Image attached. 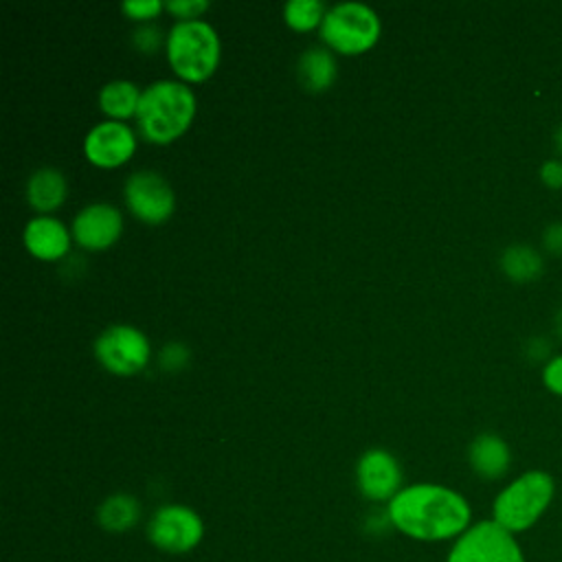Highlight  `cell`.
Instances as JSON below:
<instances>
[{
    "mask_svg": "<svg viewBox=\"0 0 562 562\" xmlns=\"http://www.w3.org/2000/svg\"><path fill=\"white\" fill-rule=\"evenodd\" d=\"M389 525L417 542H454L470 525L472 509L463 494L439 483H413L386 503Z\"/></svg>",
    "mask_w": 562,
    "mask_h": 562,
    "instance_id": "6da1fadb",
    "label": "cell"
},
{
    "mask_svg": "<svg viewBox=\"0 0 562 562\" xmlns=\"http://www.w3.org/2000/svg\"><path fill=\"white\" fill-rule=\"evenodd\" d=\"M195 116L193 90L176 79L149 83L138 101L136 121L140 134L156 145H167L182 136Z\"/></svg>",
    "mask_w": 562,
    "mask_h": 562,
    "instance_id": "7a4b0ae2",
    "label": "cell"
},
{
    "mask_svg": "<svg viewBox=\"0 0 562 562\" xmlns=\"http://www.w3.org/2000/svg\"><path fill=\"white\" fill-rule=\"evenodd\" d=\"M555 481L547 470H527L512 479L492 503V520L518 536L529 531L551 507Z\"/></svg>",
    "mask_w": 562,
    "mask_h": 562,
    "instance_id": "3957f363",
    "label": "cell"
},
{
    "mask_svg": "<svg viewBox=\"0 0 562 562\" xmlns=\"http://www.w3.org/2000/svg\"><path fill=\"white\" fill-rule=\"evenodd\" d=\"M165 46L169 66L184 81H206L220 64L217 31L204 20H178L169 29Z\"/></svg>",
    "mask_w": 562,
    "mask_h": 562,
    "instance_id": "277c9868",
    "label": "cell"
},
{
    "mask_svg": "<svg viewBox=\"0 0 562 562\" xmlns=\"http://www.w3.org/2000/svg\"><path fill=\"white\" fill-rule=\"evenodd\" d=\"M323 42L342 55H360L380 37L378 13L362 2H340L327 9L321 24Z\"/></svg>",
    "mask_w": 562,
    "mask_h": 562,
    "instance_id": "5b68a950",
    "label": "cell"
},
{
    "mask_svg": "<svg viewBox=\"0 0 562 562\" xmlns=\"http://www.w3.org/2000/svg\"><path fill=\"white\" fill-rule=\"evenodd\" d=\"M446 562H527V558L514 533L483 518L450 544Z\"/></svg>",
    "mask_w": 562,
    "mask_h": 562,
    "instance_id": "8992f818",
    "label": "cell"
},
{
    "mask_svg": "<svg viewBox=\"0 0 562 562\" xmlns=\"http://www.w3.org/2000/svg\"><path fill=\"white\" fill-rule=\"evenodd\" d=\"M202 536L204 522L200 514L178 503L158 507L147 522L149 542L165 553H189L202 542Z\"/></svg>",
    "mask_w": 562,
    "mask_h": 562,
    "instance_id": "52a82bcc",
    "label": "cell"
},
{
    "mask_svg": "<svg viewBox=\"0 0 562 562\" xmlns=\"http://www.w3.org/2000/svg\"><path fill=\"white\" fill-rule=\"evenodd\" d=\"M94 356L114 375H134L149 362L151 347L147 336L132 325H112L94 340Z\"/></svg>",
    "mask_w": 562,
    "mask_h": 562,
    "instance_id": "ba28073f",
    "label": "cell"
},
{
    "mask_svg": "<svg viewBox=\"0 0 562 562\" xmlns=\"http://www.w3.org/2000/svg\"><path fill=\"white\" fill-rule=\"evenodd\" d=\"M127 209L147 224H162L176 209V195L158 171H136L125 182Z\"/></svg>",
    "mask_w": 562,
    "mask_h": 562,
    "instance_id": "9c48e42d",
    "label": "cell"
},
{
    "mask_svg": "<svg viewBox=\"0 0 562 562\" xmlns=\"http://www.w3.org/2000/svg\"><path fill=\"white\" fill-rule=\"evenodd\" d=\"M136 149V136L123 121L97 123L83 138L86 158L103 169L125 165Z\"/></svg>",
    "mask_w": 562,
    "mask_h": 562,
    "instance_id": "30bf717a",
    "label": "cell"
},
{
    "mask_svg": "<svg viewBox=\"0 0 562 562\" xmlns=\"http://www.w3.org/2000/svg\"><path fill=\"white\" fill-rule=\"evenodd\" d=\"M356 481L364 498L389 503L402 490V470L391 452L371 448L358 459Z\"/></svg>",
    "mask_w": 562,
    "mask_h": 562,
    "instance_id": "8fae6325",
    "label": "cell"
},
{
    "mask_svg": "<svg viewBox=\"0 0 562 562\" xmlns=\"http://www.w3.org/2000/svg\"><path fill=\"white\" fill-rule=\"evenodd\" d=\"M123 233V215L114 204L94 202L72 220V237L86 250H105Z\"/></svg>",
    "mask_w": 562,
    "mask_h": 562,
    "instance_id": "7c38bea8",
    "label": "cell"
},
{
    "mask_svg": "<svg viewBox=\"0 0 562 562\" xmlns=\"http://www.w3.org/2000/svg\"><path fill=\"white\" fill-rule=\"evenodd\" d=\"M24 246L42 261H57L70 250V233L53 215H35L24 226Z\"/></svg>",
    "mask_w": 562,
    "mask_h": 562,
    "instance_id": "4fadbf2b",
    "label": "cell"
},
{
    "mask_svg": "<svg viewBox=\"0 0 562 562\" xmlns=\"http://www.w3.org/2000/svg\"><path fill=\"white\" fill-rule=\"evenodd\" d=\"M468 463L472 472L485 481L503 479L512 465V450L496 432H481L468 446Z\"/></svg>",
    "mask_w": 562,
    "mask_h": 562,
    "instance_id": "5bb4252c",
    "label": "cell"
},
{
    "mask_svg": "<svg viewBox=\"0 0 562 562\" xmlns=\"http://www.w3.org/2000/svg\"><path fill=\"white\" fill-rule=\"evenodd\" d=\"M66 189L68 184L59 169L42 167L33 171L26 182V200L35 211H40L42 215H48L50 211L64 204Z\"/></svg>",
    "mask_w": 562,
    "mask_h": 562,
    "instance_id": "9a60e30c",
    "label": "cell"
},
{
    "mask_svg": "<svg viewBox=\"0 0 562 562\" xmlns=\"http://www.w3.org/2000/svg\"><path fill=\"white\" fill-rule=\"evenodd\" d=\"M501 270L514 283H531L544 270L542 255L529 244H509L501 252Z\"/></svg>",
    "mask_w": 562,
    "mask_h": 562,
    "instance_id": "2e32d148",
    "label": "cell"
},
{
    "mask_svg": "<svg viewBox=\"0 0 562 562\" xmlns=\"http://www.w3.org/2000/svg\"><path fill=\"white\" fill-rule=\"evenodd\" d=\"M140 518V503L132 494H112L108 496L99 509H97V520L105 531L112 533H123L130 531Z\"/></svg>",
    "mask_w": 562,
    "mask_h": 562,
    "instance_id": "e0dca14e",
    "label": "cell"
},
{
    "mask_svg": "<svg viewBox=\"0 0 562 562\" xmlns=\"http://www.w3.org/2000/svg\"><path fill=\"white\" fill-rule=\"evenodd\" d=\"M336 79V61L327 48H307L299 57V81L312 92L327 90Z\"/></svg>",
    "mask_w": 562,
    "mask_h": 562,
    "instance_id": "ac0fdd59",
    "label": "cell"
},
{
    "mask_svg": "<svg viewBox=\"0 0 562 562\" xmlns=\"http://www.w3.org/2000/svg\"><path fill=\"white\" fill-rule=\"evenodd\" d=\"M140 94L143 92L138 90L136 83H132L127 79H116V81H110L101 88L99 108L112 121H123V119L136 116Z\"/></svg>",
    "mask_w": 562,
    "mask_h": 562,
    "instance_id": "d6986e66",
    "label": "cell"
},
{
    "mask_svg": "<svg viewBox=\"0 0 562 562\" xmlns=\"http://www.w3.org/2000/svg\"><path fill=\"white\" fill-rule=\"evenodd\" d=\"M327 9L318 0H290L283 7V20L292 31L307 33L323 24Z\"/></svg>",
    "mask_w": 562,
    "mask_h": 562,
    "instance_id": "ffe728a7",
    "label": "cell"
},
{
    "mask_svg": "<svg viewBox=\"0 0 562 562\" xmlns=\"http://www.w3.org/2000/svg\"><path fill=\"white\" fill-rule=\"evenodd\" d=\"M189 358H191V353H189V349H187L182 342H167V345L162 347L160 356H158V362H160L162 371L173 373V371L184 369L187 362H189Z\"/></svg>",
    "mask_w": 562,
    "mask_h": 562,
    "instance_id": "44dd1931",
    "label": "cell"
},
{
    "mask_svg": "<svg viewBox=\"0 0 562 562\" xmlns=\"http://www.w3.org/2000/svg\"><path fill=\"white\" fill-rule=\"evenodd\" d=\"M165 9L171 15L180 18V22H187V20H198L209 9V2L206 0H169Z\"/></svg>",
    "mask_w": 562,
    "mask_h": 562,
    "instance_id": "7402d4cb",
    "label": "cell"
},
{
    "mask_svg": "<svg viewBox=\"0 0 562 562\" xmlns=\"http://www.w3.org/2000/svg\"><path fill=\"white\" fill-rule=\"evenodd\" d=\"M162 2L160 0H130V2H123V13L130 15L132 20H140V22H147L151 18H156L160 11H162Z\"/></svg>",
    "mask_w": 562,
    "mask_h": 562,
    "instance_id": "603a6c76",
    "label": "cell"
},
{
    "mask_svg": "<svg viewBox=\"0 0 562 562\" xmlns=\"http://www.w3.org/2000/svg\"><path fill=\"white\" fill-rule=\"evenodd\" d=\"M542 384L549 393L562 397V353L551 356L542 367Z\"/></svg>",
    "mask_w": 562,
    "mask_h": 562,
    "instance_id": "cb8c5ba5",
    "label": "cell"
},
{
    "mask_svg": "<svg viewBox=\"0 0 562 562\" xmlns=\"http://www.w3.org/2000/svg\"><path fill=\"white\" fill-rule=\"evenodd\" d=\"M160 29L154 24H143L132 33V42L140 53H154L160 46Z\"/></svg>",
    "mask_w": 562,
    "mask_h": 562,
    "instance_id": "d4e9b609",
    "label": "cell"
},
{
    "mask_svg": "<svg viewBox=\"0 0 562 562\" xmlns=\"http://www.w3.org/2000/svg\"><path fill=\"white\" fill-rule=\"evenodd\" d=\"M540 180L549 189H562V160L560 158H549L540 165Z\"/></svg>",
    "mask_w": 562,
    "mask_h": 562,
    "instance_id": "484cf974",
    "label": "cell"
},
{
    "mask_svg": "<svg viewBox=\"0 0 562 562\" xmlns=\"http://www.w3.org/2000/svg\"><path fill=\"white\" fill-rule=\"evenodd\" d=\"M542 246L551 255L562 257V222H551L542 231Z\"/></svg>",
    "mask_w": 562,
    "mask_h": 562,
    "instance_id": "4316f807",
    "label": "cell"
},
{
    "mask_svg": "<svg viewBox=\"0 0 562 562\" xmlns=\"http://www.w3.org/2000/svg\"><path fill=\"white\" fill-rule=\"evenodd\" d=\"M527 351H529V356H531V358L540 360V358L549 356V342H547L544 338H531V342H529Z\"/></svg>",
    "mask_w": 562,
    "mask_h": 562,
    "instance_id": "83f0119b",
    "label": "cell"
},
{
    "mask_svg": "<svg viewBox=\"0 0 562 562\" xmlns=\"http://www.w3.org/2000/svg\"><path fill=\"white\" fill-rule=\"evenodd\" d=\"M553 147H555V151H558V156L562 158V123L555 127V132H553Z\"/></svg>",
    "mask_w": 562,
    "mask_h": 562,
    "instance_id": "f1b7e54d",
    "label": "cell"
},
{
    "mask_svg": "<svg viewBox=\"0 0 562 562\" xmlns=\"http://www.w3.org/2000/svg\"><path fill=\"white\" fill-rule=\"evenodd\" d=\"M553 329H555V336L562 340V305H560V310L553 316Z\"/></svg>",
    "mask_w": 562,
    "mask_h": 562,
    "instance_id": "f546056e",
    "label": "cell"
}]
</instances>
